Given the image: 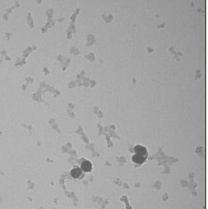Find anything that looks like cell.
Segmentation results:
<instances>
[{"instance_id": "obj_4", "label": "cell", "mask_w": 208, "mask_h": 209, "mask_svg": "<svg viewBox=\"0 0 208 209\" xmlns=\"http://www.w3.org/2000/svg\"><path fill=\"white\" fill-rule=\"evenodd\" d=\"M82 171L81 169H80L78 167H76L74 168L71 171V175L73 178H78L80 177V176L82 175Z\"/></svg>"}, {"instance_id": "obj_1", "label": "cell", "mask_w": 208, "mask_h": 209, "mask_svg": "<svg viewBox=\"0 0 208 209\" xmlns=\"http://www.w3.org/2000/svg\"><path fill=\"white\" fill-rule=\"evenodd\" d=\"M134 151L136 152V154L144 156L146 158L147 157V151L146 148L143 147V146L136 145L134 147Z\"/></svg>"}, {"instance_id": "obj_3", "label": "cell", "mask_w": 208, "mask_h": 209, "mask_svg": "<svg viewBox=\"0 0 208 209\" xmlns=\"http://www.w3.org/2000/svg\"><path fill=\"white\" fill-rule=\"evenodd\" d=\"M82 170L84 172H90L92 170V164L89 161H84L81 164Z\"/></svg>"}, {"instance_id": "obj_2", "label": "cell", "mask_w": 208, "mask_h": 209, "mask_svg": "<svg viewBox=\"0 0 208 209\" xmlns=\"http://www.w3.org/2000/svg\"><path fill=\"white\" fill-rule=\"evenodd\" d=\"M146 157H144V156H140V155H138V154H136V155H134L133 156H132V162L137 163V164H142V163H144L145 162V161H146Z\"/></svg>"}]
</instances>
